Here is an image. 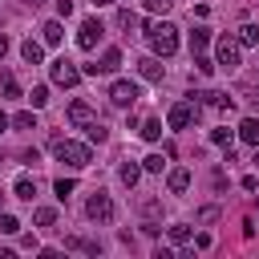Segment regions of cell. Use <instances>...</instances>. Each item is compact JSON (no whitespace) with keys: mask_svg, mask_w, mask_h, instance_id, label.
Returning <instances> with one entry per match:
<instances>
[{"mask_svg":"<svg viewBox=\"0 0 259 259\" xmlns=\"http://www.w3.org/2000/svg\"><path fill=\"white\" fill-rule=\"evenodd\" d=\"M146 36H150L154 57H174L178 53V28L170 20H146Z\"/></svg>","mask_w":259,"mask_h":259,"instance_id":"cell-1","label":"cell"},{"mask_svg":"<svg viewBox=\"0 0 259 259\" xmlns=\"http://www.w3.org/2000/svg\"><path fill=\"white\" fill-rule=\"evenodd\" d=\"M49 150H53V154H57V162H65L69 170H85V166H89V146H81V142L53 138V142H49Z\"/></svg>","mask_w":259,"mask_h":259,"instance_id":"cell-2","label":"cell"},{"mask_svg":"<svg viewBox=\"0 0 259 259\" xmlns=\"http://www.w3.org/2000/svg\"><path fill=\"white\" fill-rule=\"evenodd\" d=\"M49 77H53V85H65V89H73V85L81 81V69H77L73 61H65V57H61V61H53V65H49Z\"/></svg>","mask_w":259,"mask_h":259,"instance_id":"cell-3","label":"cell"},{"mask_svg":"<svg viewBox=\"0 0 259 259\" xmlns=\"http://www.w3.org/2000/svg\"><path fill=\"white\" fill-rule=\"evenodd\" d=\"M214 53H219V61H214V65H223V69L231 73V69H239V57H243V45H239L235 36H223Z\"/></svg>","mask_w":259,"mask_h":259,"instance_id":"cell-4","label":"cell"},{"mask_svg":"<svg viewBox=\"0 0 259 259\" xmlns=\"http://www.w3.org/2000/svg\"><path fill=\"white\" fill-rule=\"evenodd\" d=\"M85 214H89L93 223H109V219H113V198H109L105 190H97V194L85 202Z\"/></svg>","mask_w":259,"mask_h":259,"instance_id":"cell-5","label":"cell"},{"mask_svg":"<svg viewBox=\"0 0 259 259\" xmlns=\"http://www.w3.org/2000/svg\"><path fill=\"white\" fill-rule=\"evenodd\" d=\"M194 113H198V109H194L190 101H178V105H170V113H166V125H170V130H186V125L194 121Z\"/></svg>","mask_w":259,"mask_h":259,"instance_id":"cell-6","label":"cell"},{"mask_svg":"<svg viewBox=\"0 0 259 259\" xmlns=\"http://www.w3.org/2000/svg\"><path fill=\"white\" fill-rule=\"evenodd\" d=\"M109 101L121 105V109L134 105V101H138V85H134V81H113V85H109Z\"/></svg>","mask_w":259,"mask_h":259,"instance_id":"cell-7","label":"cell"},{"mask_svg":"<svg viewBox=\"0 0 259 259\" xmlns=\"http://www.w3.org/2000/svg\"><path fill=\"white\" fill-rule=\"evenodd\" d=\"M101 32H105V28H101V20H93V16H89V20H81V28H77V45H81V49H93V45L101 40Z\"/></svg>","mask_w":259,"mask_h":259,"instance_id":"cell-8","label":"cell"},{"mask_svg":"<svg viewBox=\"0 0 259 259\" xmlns=\"http://www.w3.org/2000/svg\"><path fill=\"white\" fill-rule=\"evenodd\" d=\"M117 65H121V49H105V53H101V65H85L81 73H89V77H97V73H113Z\"/></svg>","mask_w":259,"mask_h":259,"instance_id":"cell-9","label":"cell"},{"mask_svg":"<svg viewBox=\"0 0 259 259\" xmlns=\"http://www.w3.org/2000/svg\"><path fill=\"white\" fill-rule=\"evenodd\" d=\"M138 73H142V81H162V61L158 57H146V61H138Z\"/></svg>","mask_w":259,"mask_h":259,"instance_id":"cell-10","label":"cell"},{"mask_svg":"<svg viewBox=\"0 0 259 259\" xmlns=\"http://www.w3.org/2000/svg\"><path fill=\"white\" fill-rule=\"evenodd\" d=\"M69 121H73V125H89V121H93V105H89V101H73V105H69Z\"/></svg>","mask_w":259,"mask_h":259,"instance_id":"cell-11","label":"cell"},{"mask_svg":"<svg viewBox=\"0 0 259 259\" xmlns=\"http://www.w3.org/2000/svg\"><path fill=\"white\" fill-rule=\"evenodd\" d=\"M239 138H243L247 146H259V117H255V113L239 121Z\"/></svg>","mask_w":259,"mask_h":259,"instance_id":"cell-12","label":"cell"},{"mask_svg":"<svg viewBox=\"0 0 259 259\" xmlns=\"http://www.w3.org/2000/svg\"><path fill=\"white\" fill-rule=\"evenodd\" d=\"M61 36H65L61 20H45V24H40V40H45V45H61Z\"/></svg>","mask_w":259,"mask_h":259,"instance_id":"cell-13","label":"cell"},{"mask_svg":"<svg viewBox=\"0 0 259 259\" xmlns=\"http://www.w3.org/2000/svg\"><path fill=\"white\" fill-rule=\"evenodd\" d=\"M20 57H24L28 65H40V61H45V49H40V40H24V45H20Z\"/></svg>","mask_w":259,"mask_h":259,"instance_id":"cell-14","label":"cell"},{"mask_svg":"<svg viewBox=\"0 0 259 259\" xmlns=\"http://www.w3.org/2000/svg\"><path fill=\"white\" fill-rule=\"evenodd\" d=\"M166 186H170L174 194H182V190L190 186V170H182V166H178V170H170V178H166Z\"/></svg>","mask_w":259,"mask_h":259,"instance_id":"cell-15","label":"cell"},{"mask_svg":"<svg viewBox=\"0 0 259 259\" xmlns=\"http://www.w3.org/2000/svg\"><path fill=\"white\" fill-rule=\"evenodd\" d=\"M12 194H16V198H24V202H32V194H36V182H32L28 174H20V178H16V186H12Z\"/></svg>","mask_w":259,"mask_h":259,"instance_id":"cell-16","label":"cell"},{"mask_svg":"<svg viewBox=\"0 0 259 259\" xmlns=\"http://www.w3.org/2000/svg\"><path fill=\"white\" fill-rule=\"evenodd\" d=\"M142 138H146V142H158V138H162V121H158V117H146V121H142Z\"/></svg>","mask_w":259,"mask_h":259,"instance_id":"cell-17","label":"cell"},{"mask_svg":"<svg viewBox=\"0 0 259 259\" xmlns=\"http://www.w3.org/2000/svg\"><path fill=\"white\" fill-rule=\"evenodd\" d=\"M65 247H73V251H89V255H97V251H101L97 243H89V239H81V235H69V239H65Z\"/></svg>","mask_w":259,"mask_h":259,"instance_id":"cell-18","label":"cell"},{"mask_svg":"<svg viewBox=\"0 0 259 259\" xmlns=\"http://www.w3.org/2000/svg\"><path fill=\"white\" fill-rule=\"evenodd\" d=\"M235 40H239V45H243V49H247V45H259V28H255V24H243V28H239V36H235Z\"/></svg>","mask_w":259,"mask_h":259,"instance_id":"cell-19","label":"cell"},{"mask_svg":"<svg viewBox=\"0 0 259 259\" xmlns=\"http://www.w3.org/2000/svg\"><path fill=\"white\" fill-rule=\"evenodd\" d=\"M206 45H210V32H206V28H194V32H190V49H194V53H202Z\"/></svg>","mask_w":259,"mask_h":259,"instance_id":"cell-20","label":"cell"},{"mask_svg":"<svg viewBox=\"0 0 259 259\" xmlns=\"http://www.w3.org/2000/svg\"><path fill=\"white\" fill-rule=\"evenodd\" d=\"M12 125H16V130H36V113H32V109H24V113H16V117H12Z\"/></svg>","mask_w":259,"mask_h":259,"instance_id":"cell-21","label":"cell"},{"mask_svg":"<svg viewBox=\"0 0 259 259\" xmlns=\"http://www.w3.org/2000/svg\"><path fill=\"white\" fill-rule=\"evenodd\" d=\"M85 134H89V142H105V138H109V130H105V125H101L97 117H93V121L85 125Z\"/></svg>","mask_w":259,"mask_h":259,"instance_id":"cell-22","label":"cell"},{"mask_svg":"<svg viewBox=\"0 0 259 259\" xmlns=\"http://www.w3.org/2000/svg\"><path fill=\"white\" fill-rule=\"evenodd\" d=\"M138 178H142V166L125 162V166H121V182H125V186H138Z\"/></svg>","mask_w":259,"mask_h":259,"instance_id":"cell-23","label":"cell"},{"mask_svg":"<svg viewBox=\"0 0 259 259\" xmlns=\"http://www.w3.org/2000/svg\"><path fill=\"white\" fill-rule=\"evenodd\" d=\"M53 190H57V198L65 202V198H69V194L77 190V182H73V178H57V182H53Z\"/></svg>","mask_w":259,"mask_h":259,"instance_id":"cell-24","label":"cell"},{"mask_svg":"<svg viewBox=\"0 0 259 259\" xmlns=\"http://www.w3.org/2000/svg\"><path fill=\"white\" fill-rule=\"evenodd\" d=\"M32 219H36V227H53V223H57V210H53V206H36Z\"/></svg>","mask_w":259,"mask_h":259,"instance_id":"cell-25","label":"cell"},{"mask_svg":"<svg viewBox=\"0 0 259 259\" xmlns=\"http://www.w3.org/2000/svg\"><path fill=\"white\" fill-rule=\"evenodd\" d=\"M0 235H20V219L16 214H0Z\"/></svg>","mask_w":259,"mask_h":259,"instance_id":"cell-26","label":"cell"},{"mask_svg":"<svg viewBox=\"0 0 259 259\" xmlns=\"http://www.w3.org/2000/svg\"><path fill=\"white\" fill-rule=\"evenodd\" d=\"M0 89H4V97H20V85H16V77H12V73H4V77H0Z\"/></svg>","mask_w":259,"mask_h":259,"instance_id":"cell-27","label":"cell"},{"mask_svg":"<svg viewBox=\"0 0 259 259\" xmlns=\"http://www.w3.org/2000/svg\"><path fill=\"white\" fill-rule=\"evenodd\" d=\"M162 166H166V162H162V154H150V158H142V170H146V174H162Z\"/></svg>","mask_w":259,"mask_h":259,"instance_id":"cell-28","label":"cell"},{"mask_svg":"<svg viewBox=\"0 0 259 259\" xmlns=\"http://www.w3.org/2000/svg\"><path fill=\"white\" fill-rule=\"evenodd\" d=\"M166 235H170V243H178V247H182V243L190 239V227H182V223H174V227H170Z\"/></svg>","mask_w":259,"mask_h":259,"instance_id":"cell-29","label":"cell"},{"mask_svg":"<svg viewBox=\"0 0 259 259\" xmlns=\"http://www.w3.org/2000/svg\"><path fill=\"white\" fill-rule=\"evenodd\" d=\"M113 24H117V28H134V24H138V16H134L130 8H121V12L113 16Z\"/></svg>","mask_w":259,"mask_h":259,"instance_id":"cell-30","label":"cell"},{"mask_svg":"<svg viewBox=\"0 0 259 259\" xmlns=\"http://www.w3.org/2000/svg\"><path fill=\"white\" fill-rule=\"evenodd\" d=\"M28 101H32V109H40V105H49V89H45V85H36V89L28 93Z\"/></svg>","mask_w":259,"mask_h":259,"instance_id":"cell-31","label":"cell"},{"mask_svg":"<svg viewBox=\"0 0 259 259\" xmlns=\"http://www.w3.org/2000/svg\"><path fill=\"white\" fill-rule=\"evenodd\" d=\"M142 214H146V219H158V214H162V202H158V198H142Z\"/></svg>","mask_w":259,"mask_h":259,"instance_id":"cell-32","label":"cell"},{"mask_svg":"<svg viewBox=\"0 0 259 259\" xmlns=\"http://www.w3.org/2000/svg\"><path fill=\"white\" fill-rule=\"evenodd\" d=\"M194 69H198L202 77H210V73H214V61H206L202 53H194Z\"/></svg>","mask_w":259,"mask_h":259,"instance_id":"cell-33","label":"cell"},{"mask_svg":"<svg viewBox=\"0 0 259 259\" xmlns=\"http://www.w3.org/2000/svg\"><path fill=\"white\" fill-rule=\"evenodd\" d=\"M210 142H214V146H231V130H214Z\"/></svg>","mask_w":259,"mask_h":259,"instance_id":"cell-34","label":"cell"},{"mask_svg":"<svg viewBox=\"0 0 259 259\" xmlns=\"http://www.w3.org/2000/svg\"><path fill=\"white\" fill-rule=\"evenodd\" d=\"M214 219H219L214 206H202V210H198V223H214Z\"/></svg>","mask_w":259,"mask_h":259,"instance_id":"cell-35","label":"cell"},{"mask_svg":"<svg viewBox=\"0 0 259 259\" xmlns=\"http://www.w3.org/2000/svg\"><path fill=\"white\" fill-rule=\"evenodd\" d=\"M170 0H146V12H166Z\"/></svg>","mask_w":259,"mask_h":259,"instance_id":"cell-36","label":"cell"},{"mask_svg":"<svg viewBox=\"0 0 259 259\" xmlns=\"http://www.w3.org/2000/svg\"><path fill=\"white\" fill-rule=\"evenodd\" d=\"M194 247H198V251H206V247H210V235H206V231H202V235H194Z\"/></svg>","mask_w":259,"mask_h":259,"instance_id":"cell-37","label":"cell"},{"mask_svg":"<svg viewBox=\"0 0 259 259\" xmlns=\"http://www.w3.org/2000/svg\"><path fill=\"white\" fill-rule=\"evenodd\" d=\"M247 105H251V109L259 113V89H247Z\"/></svg>","mask_w":259,"mask_h":259,"instance_id":"cell-38","label":"cell"},{"mask_svg":"<svg viewBox=\"0 0 259 259\" xmlns=\"http://www.w3.org/2000/svg\"><path fill=\"white\" fill-rule=\"evenodd\" d=\"M4 53H8V36L0 32V57H4Z\"/></svg>","mask_w":259,"mask_h":259,"instance_id":"cell-39","label":"cell"},{"mask_svg":"<svg viewBox=\"0 0 259 259\" xmlns=\"http://www.w3.org/2000/svg\"><path fill=\"white\" fill-rule=\"evenodd\" d=\"M93 4H97V8H109V4H113V0H93Z\"/></svg>","mask_w":259,"mask_h":259,"instance_id":"cell-40","label":"cell"},{"mask_svg":"<svg viewBox=\"0 0 259 259\" xmlns=\"http://www.w3.org/2000/svg\"><path fill=\"white\" fill-rule=\"evenodd\" d=\"M8 125H12V121H8V117H4V113H0V130H8Z\"/></svg>","mask_w":259,"mask_h":259,"instance_id":"cell-41","label":"cell"},{"mask_svg":"<svg viewBox=\"0 0 259 259\" xmlns=\"http://www.w3.org/2000/svg\"><path fill=\"white\" fill-rule=\"evenodd\" d=\"M28 4H32V8H36V4H40V0H28Z\"/></svg>","mask_w":259,"mask_h":259,"instance_id":"cell-42","label":"cell"},{"mask_svg":"<svg viewBox=\"0 0 259 259\" xmlns=\"http://www.w3.org/2000/svg\"><path fill=\"white\" fill-rule=\"evenodd\" d=\"M255 166H259V154H255Z\"/></svg>","mask_w":259,"mask_h":259,"instance_id":"cell-43","label":"cell"},{"mask_svg":"<svg viewBox=\"0 0 259 259\" xmlns=\"http://www.w3.org/2000/svg\"><path fill=\"white\" fill-rule=\"evenodd\" d=\"M0 198H4V194H0Z\"/></svg>","mask_w":259,"mask_h":259,"instance_id":"cell-44","label":"cell"}]
</instances>
